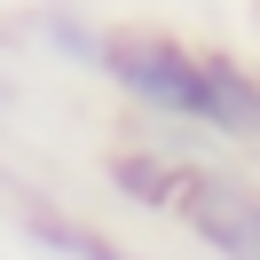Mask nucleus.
Listing matches in <instances>:
<instances>
[{"label":"nucleus","instance_id":"obj_2","mask_svg":"<svg viewBox=\"0 0 260 260\" xmlns=\"http://www.w3.org/2000/svg\"><path fill=\"white\" fill-rule=\"evenodd\" d=\"M181 213H189V229L213 237L229 260H260V197L229 189V181H189V189H181Z\"/></svg>","mask_w":260,"mask_h":260},{"label":"nucleus","instance_id":"obj_1","mask_svg":"<svg viewBox=\"0 0 260 260\" xmlns=\"http://www.w3.org/2000/svg\"><path fill=\"white\" fill-rule=\"evenodd\" d=\"M111 71L158 111L205 118L221 134H260V87L221 55H181L174 40H111Z\"/></svg>","mask_w":260,"mask_h":260}]
</instances>
